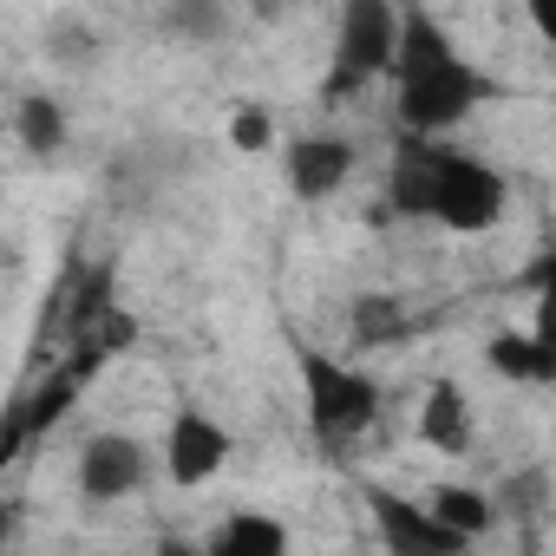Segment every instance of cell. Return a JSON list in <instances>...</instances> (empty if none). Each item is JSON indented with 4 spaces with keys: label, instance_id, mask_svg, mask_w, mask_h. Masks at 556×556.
<instances>
[{
    "label": "cell",
    "instance_id": "cell-12",
    "mask_svg": "<svg viewBox=\"0 0 556 556\" xmlns=\"http://www.w3.org/2000/svg\"><path fill=\"white\" fill-rule=\"evenodd\" d=\"M426 504H432V517H439V523H452L465 543H471V536H484V530L497 523V504H491L478 484H439Z\"/></svg>",
    "mask_w": 556,
    "mask_h": 556
},
{
    "label": "cell",
    "instance_id": "cell-5",
    "mask_svg": "<svg viewBox=\"0 0 556 556\" xmlns=\"http://www.w3.org/2000/svg\"><path fill=\"white\" fill-rule=\"evenodd\" d=\"M367 517H374V530H380V543L393 556H465L471 549L452 523L432 517V504L400 497V491H380V484L367 491Z\"/></svg>",
    "mask_w": 556,
    "mask_h": 556
},
{
    "label": "cell",
    "instance_id": "cell-3",
    "mask_svg": "<svg viewBox=\"0 0 556 556\" xmlns=\"http://www.w3.org/2000/svg\"><path fill=\"white\" fill-rule=\"evenodd\" d=\"M302 393H308V426L321 445H348L380 419V387L361 367H341L328 354L302 361Z\"/></svg>",
    "mask_w": 556,
    "mask_h": 556
},
{
    "label": "cell",
    "instance_id": "cell-15",
    "mask_svg": "<svg viewBox=\"0 0 556 556\" xmlns=\"http://www.w3.org/2000/svg\"><path fill=\"white\" fill-rule=\"evenodd\" d=\"M530 289H536V341L556 354V249L530 268Z\"/></svg>",
    "mask_w": 556,
    "mask_h": 556
},
{
    "label": "cell",
    "instance_id": "cell-9",
    "mask_svg": "<svg viewBox=\"0 0 556 556\" xmlns=\"http://www.w3.org/2000/svg\"><path fill=\"white\" fill-rule=\"evenodd\" d=\"M419 439L445 458H465L471 452V413H465V393L452 380H432L426 387V406H419Z\"/></svg>",
    "mask_w": 556,
    "mask_h": 556
},
{
    "label": "cell",
    "instance_id": "cell-4",
    "mask_svg": "<svg viewBox=\"0 0 556 556\" xmlns=\"http://www.w3.org/2000/svg\"><path fill=\"white\" fill-rule=\"evenodd\" d=\"M400 27H406V14H393L387 0H348L341 40H334L328 99H348V92H361L374 73H393V60H400Z\"/></svg>",
    "mask_w": 556,
    "mask_h": 556
},
{
    "label": "cell",
    "instance_id": "cell-14",
    "mask_svg": "<svg viewBox=\"0 0 556 556\" xmlns=\"http://www.w3.org/2000/svg\"><path fill=\"white\" fill-rule=\"evenodd\" d=\"M413 321H406V308L393 302V295H361L354 302V341L361 348H387V341H400Z\"/></svg>",
    "mask_w": 556,
    "mask_h": 556
},
{
    "label": "cell",
    "instance_id": "cell-6",
    "mask_svg": "<svg viewBox=\"0 0 556 556\" xmlns=\"http://www.w3.org/2000/svg\"><path fill=\"white\" fill-rule=\"evenodd\" d=\"M144 478H151V458H144V445H138L131 432H99V439H86V452H79V491H86L92 504H118V497H131Z\"/></svg>",
    "mask_w": 556,
    "mask_h": 556
},
{
    "label": "cell",
    "instance_id": "cell-16",
    "mask_svg": "<svg viewBox=\"0 0 556 556\" xmlns=\"http://www.w3.org/2000/svg\"><path fill=\"white\" fill-rule=\"evenodd\" d=\"M229 138H236V151H268L275 144V118L262 112V105H236V118H229Z\"/></svg>",
    "mask_w": 556,
    "mask_h": 556
},
{
    "label": "cell",
    "instance_id": "cell-7",
    "mask_svg": "<svg viewBox=\"0 0 556 556\" xmlns=\"http://www.w3.org/2000/svg\"><path fill=\"white\" fill-rule=\"evenodd\" d=\"M223 465H229V432H223L210 413L184 406V413L170 419V439H164V471H170V484H210Z\"/></svg>",
    "mask_w": 556,
    "mask_h": 556
},
{
    "label": "cell",
    "instance_id": "cell-18",
    "mask_svg": "<svg viewBox=\"0 0 556 556\" xmlns=\"http://www.w3.org/2000/svg\"><path fill=\"white\" fill-rule=\"evenodd\" d=\"M157 556H210V549H190V543H164Z\"/></svg>",
    "mask_w": 556,
    "mask_h": 556
},
{
    "label": "cell",
    "instance_id": "cell-1",
    "mask_svg": "<svg viewBox=\"0 0 556 556\" xmlns=\"http://www.w3.org/2000/svg\"><path fill=\"white\" fill-rule=\"evenodd\" d=\"M387 197H393L400 216H432L458 236H478L504 216V177L484 157L452 151L439 138H400Z\"/></svg>",
    "mask_w": 556,
    "mask_h": 556
},
{
    "label": "cell",
    "instance_id": "cell-20",
    "mask_svg": "<svg viewBox=\"0 0 556 556\" xmlns=\"http://www.w3.org/2000/svg\"><path fill=\"white\" fill-rule=\"evenodd\" d=\"M465 556H471V549H465Z\"/></svg>",
    "mask_w": 556,
    "mask_h": 556
},
{
    "label": "cell",
    "instance_id": "cell-11",
    "mask_svg": "<svg viewBox=\"0 0 556 556\" xmlns=\"http://www.w3.org/2000/svg\"><path fill=\"white\" fill-rule=\"evenodd\" d=\"M210 556H289V530H282V517H268V510H236L216 530Z\"/></svg>",
    "mask_w": 556,
    "mask_h": 556
},
{
    "label": "cell",
    "instance_id": "cell-8",
    "mask_svg": "<svg viewBox=\"0 0 556 556\" xmlns=\"http://www.w3.org/2000/svg\"><path fill=\"white\" fill-rule=\"evenodd\" d=\"M348 177H354V144L348 138H295L289 144V190L302 203L334 197Z\"/></svg>",
    "mask_w": 556,
    "mask_h": 556
},
{
    "label": "cell",
    "instance_id": "cell-2",
    "mask_svg": "<svg viewBox=\"0 0 556 556\" xmlns=\"http://www.w3.org/2000/svg\"><path fill=\"white\" fill-rule=\"evenodd\" d=\"M393 79H400V125H406V138H439L471 105L497 99V86L445 40V27L432 14H406Z\"/></svg>",
    "mask_w": 556,
    "mask_h": 556
},
{
    "label": "cell",
    "instance_id": "cell-19",
    "mask_svg": "<svg viewBox=\"0 0 556 556\" xmlns=\"http://www.w3.org/2000/svg\"><path fill=\"white\" fill-rule=\"evenodd\" d=\"M517 556H543V549H517Z\"/></svg>",
    "mask_w": 556,
    "mask_h": 556
},
{
    "label": "cell",
    "instance_id": "cell-17",
    "mask_svg": "<svg viewBox=\"0 0 556 556\" xmlns=\"http://www.w3.org/2000/svg\"><path fill=\"white\" fill-rule=\"evenodd\" d=\"M530 27L556 47V0H530Z\"/></svg>",
    "mask_w": 556,
    "mask_h": 556
},
{
    "label": "cell",
    "instance_id": "cell-13",
    "mask_svg": "<svg viewBox=\"0 0 556 556\" xmlns=\"http://www.w3.org/2000/svg\"><path fill=\"white\" fill-rule=\"evenodd\" d=\"M14 131H21V144H27L34 157H53V151L66 144V112L34 92V99H21V112H14Z\"/></svg>",
    "mask_w": 556,
    "mask_h": 556
},
{
    "label": "cell",
    "instance_id": "cell-10",
    "mask_svg": "<svg viewBox=\"0 0 556 556\" xmlns=\"http://www.w3.org/2000/svg\"><path fill=\"white\" fill-rule=\"evenodd\" d=\"M484 367L497 380H523V387H549L556 380V354L536 341V334H497L484 348Z\"/></svg>",
    "mask_w": 556,
    "mask_h": 556
}]
</instances>
